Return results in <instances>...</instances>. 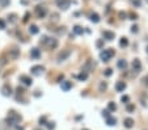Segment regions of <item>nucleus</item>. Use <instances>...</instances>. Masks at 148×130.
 I'll return each instance as SVG.
<instances>
[{
  "label": "nucleus",
  "mask_w": 148,
  "mask_h": 130,
  "mask_svg": "<svg viewBox=\"0 0 148 130\" xmlns=\"http://www.w3.org/2000/svg\"><path fill=\"white\" fill-rule=\"evenodd\" d=\"M115 122H117V120H115V118H113V117H108V118H106V124H108L109 126L115 125Z\"/></svg>",
  "instance_id": "19"
},
{
  "label": "nucleus",
  "mask_w": 148,
  "mask_h": 130,
  "mask_svg": "<svg viewBox=\"0 0 148 130\" xmlns=\"http://www.w3.org/2000/svg\"><path fill=\"white\" fill-rule=\"evenodd\" d=\"M0 29H5V21L0 20Z\"/></svg>",
  "instance_id": "29"
},
{
  "label": "nucleus",
  "mask_w": 148,
  "mask_h": 130,
  "mask_svg": "<svg viewBox=\"0 0 148 130\" xmlns=\"http://www.w3.org/2000/svg\"><path fill=\"white\" fill-rule=\"evenodd\" d=\"M118 67H119V69H126V67H127V63H126V60L121 59V60L118 62Z\"/></svg>",
  "instance_id": "21"
},
{
  "label": "nucleus",
  "mask_w": 148,
  "mask_h": 130,
  "mask_svg": "<svg viewBox=\"0 0 148 130\" xmlns=\"http://www.w3.org/2000/svg\"><path fill=\"white\" fill-rule=\"evenodd\" d=\"M72 87V83L71 81H62V90L63 91H68Z\"/></svg>",
  "instance_id": "15"
},
{
  "label": "nucleus",
  "mask_w": 148,
  "mask_h": 130,
  "mask_svg": "<svg viewBox=\"0 0 148 130\" xmlns=\"http://www.w3.org/2000/svg\"><path fill=\"white\" fill-rule=\"evenodd\" d=\"M29 32H30L32 34H37V33H38V26H37V25H30V26H29Z\"/></svg>",
  "instance_id": "18"
},
{
  "label": "nucleus",
  "mask_w": 148,
  "mask_h": 130,
  "mask_svg": "<svg viewBox=\"0 0 148 130\" xmlns=\"http://www.w3.org/2000/svg\"><path fill=\"white\" fill-rule=\"evenodd\" d=\"M131 32H132V33H138V26H136V25H134V26L131 28Z\"/></svg>",
  "instance_id": "34"
},
{
  "label": "nucleus",
  "mask_w": 148,
  "mask_h": 130,
  "mask_svg": "<svg viewBox=\"0 0 148 130\" xmlns=\"http://www.w3.org/2000/svg\"><path fill=\"white\" fill-rule=\"evenodd\" d=\"M35 12H37V16H38L39 18H43V17L46 16V13H47V9H46L45 7L38 5V7L35 8Z\"/></svg>",
  "instance_id": "5"
},
{
  "label": "nucleus",
  "mask_w": 148,
  "mask_h": 130,
  "mask_svg": "<svg viewBox=\"0 0 148 130\" xmlns=\"http://www.w3.org/2000/svg\"><path fill=\"white\" fill-rule=\"evenodd\" d=\"M43 66H33L32 69H30V71H32V74L33 75H35V76H38V75H41L42 72H43Z\"/></svg>",
  "instance_id": "6"
},
{
  "label": "nucleus",
  "mask_w": 148,
  "mask_h": 130,
  "mask_svg": "<svg viewBox=\"0 0 148 130\" xmlns=\"http://www.w3.org/2000/svg\"><path fill=\"white\" fill-rule=\"evenodd\" d=\"M16 17H17V16H16L14 13H12V15H9V16H8V18H9L11 23H16Z\"/></svg>",
  "instance_id": "26"
},
{
  "label": "nucleus",
  "mask_w": 148,
  "mask_h": 130,
  "mask_svg": "<svg viewBox=\"0 0 148 130\" xmlns=\"http://www.w3.org/2000/svg\"><path fill=\"white\" fill-rule=\"evenodd\" d=\"M20 121H21V116L17 114L16 112L11 111V112L8 113V117H7V122H8V125H16V124L20 122Z\"/></svg>",
  "instance_id": "1"
},
{
  "label": "nucleus",
  "mask_w": 148,
  "mask_h": 130,
  "mask_svg": "<svg viewBox=\"0 0 148 130\" xmlns=\"http://www.w3.org/2000/svg\"><path fill=\"white\" fill-rule=\"evenodd\" d=\"M127 45H129V39L126 38V37H122L121 41H119V46H121V47H126Z\"/></svg>",
  "instance_id": "16"
},
{
  "label": "nucleus",
  "mask_w": 148,
  "mask_h": 130,
  "mask_svg": "<svg viewBox=\"0 0 148 130\" xmlns=\"http://www.w3.org/2000/svg\"><path fill=\"white\" fill-rule=\"evenodd\" d=\"M73 33H75V34H83V33H84V29H83L81 26L76 25V26L73 28Z\"/></svg>",
  "instance_id": "17"
},
{
  "label": "nucleus",
  "mask_w": 148,
  "mask_h": 130,
  "mask_svg": "<svg viewBox=\"0 0 148 130\" xmlns=\"http://www.w3.org/2000/svg\"><path fill=\"white\" fill-rule=\"evenodd\" d=\"M100 90L102 91V90H106V83H101L100 84Z\"/></svg>",
  "instance_id": "33"
},
{
  "label": "nucleus",
  "mask_w": 148,
  "mask_h": 130,
  "mask_svg": "<svg viewBox=\"0 0 148 130\" xmlns=\"http://www.w3.org/2000/svg\"><path fill=\"white\" fill-rule=\"evenodd\" d=\"M103 38L112 41V39H114V33L113 32H109V30H105L103 32Z\"/></svg>",
  "instance_id": "12"
},
{
  "label": "nucleus",
  "mask_w": 148,
  "mask_h": 130,
  "mask_svg": "<svg viewBox=\"0 0 148 130\" xmlns=\"http://www.w3.org/2000/svg\"><path fill=\"white\" fill-rule=\"evenodd\" d=\"M18 54H20V53H18V50L9 51V57H11V58H17V57H18Z\"/></svg>",
  "instance_id": "23"
},
{
  "label": "nucleus",
  "mask_w": 148,
  "mask_h": 130,
  "mask_svg": "<svg viewBox=\"0 0 148 130\" xmlns=\"http://www.w3.org/2000/svg\"><path fill=\"white\" fill-rule=\"evenodd\" d=\"M132 4H134V5H138V7L140 5V3L138 2V0H134V2H132Z\"/></svg>",
  "instance_id": "38"
},
{
  "label": "nucleus",
  "mask_w": 148,
  "mask_h": 130,
  "mask_svg": "<svg viewBox=\"0 0 148 130\" xmlns=\"http://www.w3.org/2000/svg\"><path fill=\"white\" fill-rule=\"evenodd\" d=\"M129 100H130V99H129V96H122V101H123L124 104H127V102H129Z\"/></svg>",
  "instance_id": "31"
},
{
  "label": "nucleus",
  "mask_w": 148,
  "mask_h": 130,
  "mask_svg": "<svg viewBox=\"0 0 148 130\" xmlns=\"http://www.w3.org/2000/svg\"><path fill=\"white\" fill-rule=\"evenodd\" d=\"M0 5H2L3 8L7 7V5H9V0H0Z\"/></svg>",
  "instance_id": "25"
},
{
  "label": "nucleus",
  "mask_w": 148,
  "mask_h": 130,
  "mask_svg": "<svg viewBox=\"0 0 148 130\" xmlns=\"http://www.w3.org/2000/svg\"><path fill=\"white\" fill-rule=\"evenodd\" d=\"M132 69H134V71H135L136 74L142 70V64H140V60H139V59H135V60L132 62Z\"/></svg>",
  "instance_id": "9"
},
{
  "label": "nucleus",
  "mask_w": 148,
  "mask_h": 130,
  "mask_svg": "<svg viewBox=\"0 0 148 130\" xmlns=\"http://www.w3.org/2000/svg\"><path fill=\"white\" fill-rule=\"evenodd\" d=\"M113 74V70L112 69H108V70H105V76H110Z\"/></svg>",
  "instance_id": "27"
},
{
  "label": "nucleus",
  "mask_w": 148,
  "mask_h": 130,
  "mask_svg": "<svg viewBox=\"0 0 148 130\" xmlns=\"http://www.w3.org/2000/svg\"><path fill=\"white\" fill-rule=\"evenodd\" d=\"M124 88H126V83H124V81H118V83L115 84V90H117L118 92L123 91Z\"/></svg>",
  "instance_id": "13"
},
{
  "label": "nucleus",
  "mask_w": 148,
  "mask_h": 130,
  "mask_svg": "<svg viewBox=\"0 0 148 130\" xmlns=\"http://www.w3.org/2000/svg\"><path fill=\"white\" fill-rule=\"evenodd\" d=\"M119 17H121V18H126V13L121 12V13H119Z\"/></svg>",
  "instance_id": "37"
},
{
  "label": "nucleus",
  "mask_w": 148,
  "mask_h": 130,
  "mask_svg": "<svg viewBox=\"0 0 148 130\" xmlns=\"http://www.w3.org/2000/svg\"><path fill=\"white\" fill-rule=\"evenodd\" d=\"M30 57H32V58H39V57H41V50L37 49V47L32 49V51H30Z\"/></svg>",
  "instance_id": "11"
},
{
  "label": "nucleus",
  "mask_w": 148,
  "mask_h": 130,
  "mask_svg": "<svg viewBox=\"0 0 148 130\" xmlns=\"http://www.w3.org/2000/svg\"><path fill=\"white\" fill-rule=\"evenodd\" d=\"M2 93H3L4 96H11V95H12V88H11L8 84H5V85L2 87Z\"/></svg>",
  "instance_id": "8"
},
{
  "label": "nucleus",
  "mask_w": 148,
  "mask_h": 130,
  "mask_svg": "<svg viewBox=\"0 0 148 130\" xmlns=\"http://www.w3.org/2000/svg\"><path fill=\"white\" fill-rule=\"evenodd\" d=\"M85 130H88V129H85Z\"/></svg>",
  "instance_id": "42"
},
{
  "label": "nucleus",
  "mask_w": 148,
  "mask_h": 130,
  "mask_svg": "<svg viewBox=\"0 0 148 130\" xmlns=\"http://www.w3.org/2000/svg\"><path fill=\"white\" fill-rule=\"evenodd\" d=\"M41 42L43 43V45H46L47 47H50V49H55L58 46V39H55V38H47L46 36L42 37Z\"/></svg>",
  "instance_id": "2"
},
{
  "label": "nucleus",
  "mask_w": 148,
  "mask_h": 130,
  "mask_svg": "<svg viewBox=\"0 0 148 130\" xmlns=\"http://www.w3.org/2000/svg\"><path fill=\"white\" fill-rule=\"evenodd\" d=\"M70 54H71V51H70V50H66V51L60 53V54H59V57H58L59 62H62V60H64L66 58H68V57H70Z\"/></svg>",
  "instance_id": "10"
},
{
  "label": "nucleus",
  "mask_w": 148,
  "mask_h": 130,
  "mask_svg": "<svg viewBox=\"0 0 148 130\" xmlns=\"http://www.w3.org/2000/svg\"><path fill=\"white\" fill-rule=\"evenodd\" d=\"M91 21H93V23H98V21H100V16L97 13H92L91 15Z\"/></svg>",
  "instance_id": "20"
},
{
  "label": "nucleus",
  "mask_w": 148,
  "mask_h": 130,
  "mask_svg": "<svg viewBox=\"0 0 148 130\" xmlns=\"http://www.w3.org/2000/svg\"><path fill=\"white\" fill-rule=\"evenodd\" d=\"M49 125H47V127H49V130H53L54 127H55V125H54V122H47Z\"/></svg>",
  "instance_id": "32"
},
{
  "label": "nucleus",
  "mask_w": 148,
  "mask_h": 130,
  "mask_svg": "<svg viewBox=\"0 0 148 130\" xmlns=\"http://www.w3.org/2000/svg\"><path fill=\"white\" fill-rule=\"evenodd\" d=\"M35 130H41V129H35Z\"/></svg>",
  "instance_id": "41"
},
{
  "label": "nucleus",
  "mask_w": 148,
  "mask_h": 130,
  "mask_svg": "<svg viewBox=\"0 0 148 130\" xmlns=\"http://www.w3.org/2000/svg\"><path fill=\"white\" fill-rule=\"evenodd\" d=\"M147 53H148V46H147Z\"/></svg>",
  "instance_id": "40"
},
{
  "label": "nucleus",
  "mask_w": 148,
  "mask_h": 130,
  "mask_svg": "<svg viewBox=\"0 0 148 130\" xmlns=\"http://www.w3.org/2000/svg\"><path fill=\"white\" fill-rule=\"evenodd\" d=\"M143 80H144V83H147V84H148V76H147V78H144Z\"/></svg>",
  "instance_id": "39"
},
{
  "label": "nucleus",
  "mask_w": 148,
  "mask_h": 130,
  "mask_svg": "<svg viewBox=\"0 0 148 130\" xmlns=\"http://www.w3.org/2000/svg\"><path fill=\"white\" fill-rule=\"evenodd\" d=\"M123 125H124V127L130 129V127H132V125H134V120H132V118H126V120L123 121Z\"/></svg>",
  "instance_id": "14"
},
{
  "label": "nucleus",
  "mask_w": 148,
  "mask_h": 130,
  "mask_svg": "<svg viewBox=\"0 0 148 130\" xmlns=\"http://www.w3.org/2000/svg\"><path fill=\"white\" fill-rule=\"evenodd\" d=\"M114 55V50L113 49H108V50H103L101 54H100V57H101V59L103 60V62H108L112 57Z\"/></svg>",
  "instance_id": "3"
},
{
  "label": "nucleus",
  "mask_w": 148,
  "mask_h": 130,
  "mask_svg": "<svg viewBox=\"0 0 148 130\" xmlns=\"http://www.w3.org/2000/svg\"><path fill=\"white\" fill-rule=\"evenodd\" d=\"M108 109H109V112H113V111L117 109V106H115L114 102H109V104H108Z\"/></svg>",
  "instance_id": "22"
},
{
  "label": "nucleus",
  "mask_w": 148,
  "mask_h": 130,
  "mask_svg": "<svg viewBox=\"0 0 148 130\" xmlns=\"http://www.w3.org/2000/svg\"><path fill=\"white\" fill-rule=\"evenodd\" d=\"M102 45H103V42L100 39V41H97V47H102Z\"/></svg>",
  "instance_id": "35"
},
{
  "label": "nucleus",
  "mask_w": 148,
  "mask_h": 130,
  "mask_svg": "<svg viewBox=\"0 0 148 130\" xmlns=\"http://www.w3.org/2000/svg\"><path fill=\"white\" fill-rule=\"evenodd\" d=\"M56 4L60 9H67L71 4V0H56Z\"/></svg>",
  "instance_id": "4"
},
{
  "label": "nucleus",
  "mask_w": 148,
  "mask_h": 130,
  "mask_svg": "<svg viewBox=\"0 0 148 130\" xmlns=\"http://www.w3.org/2000/svg\"><path fill=\"white\" fill-rule=\"evenodd\" d=\"M39 124L41 125H46V117H41L39 118Z\"/></svg>",
  "instance_id": "30"
},
{
  "label": "nucleus",
  "mask_w": 148,
  "mask_h": 130,
  "mask_svg": "<svg viewBox=\"0 0 148 130\" xmlns=\"http://www.w3.org/2000/svg\"><path fill=\"white\" fill-rule=\"evenodd\" d=\"M134 109H135L134 105H129V106H127V111H129V112H131V111H134Z\"/></svg>",
  "instance_id": "36"
},
{
  "label": "nucleus",
  "mask_w": 148,
  "mask_h": 130,
  "mask_svg": "<svg viewBox=\"0 0 148 130\" xmlns=\"http://www.w3.org/2000/svg\"><path fill=\"white\" fill-rule=\"evenodd\" d=\"M20 81H23L25 85H32V83H33L32 78H29L28 75H21L20 76Z\"/></svg>",
  "instance_id": "7"
},
{
  "label": "nucleus",
  "mask_w": 148,
  "mask_h": 130,
  "mask_svg": "<svg viewBox=\"0 0 148 130\" xmlns=\"http://www.w3.org/2000/svg\"><path fill=\"white\" fill-rule=\"evenodd\" d=\"M77 78H79L80 80H85V79L88 78V74H87V72H81V74H80Z\"/></svg>",
  "instance_id": "24"
},
{
  "label": "nucleus",
  "mask_w": 148,
  "mask_h": 130,
  "mask_svg": "<svg viewBox=\"0 0 148 130\" xmlns=\"http://www.w3.org/2000/svg\"><path fill=\"white\" fill-rule=\"evenodd\" d=\"M102 116H103L105 118H108V117H110V112H109V111H103V112H102Z\"/></svg>",
  "instance_id": "28"
}]
</instances>
